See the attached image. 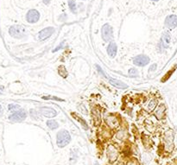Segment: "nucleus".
<instances>
[{"instance_id": "9d476101", "label": "nucleus", "mask_w": 177, "mask_h": 165, "mask_svg": "<svg viewBox=\"0 0 177 165\" xmlns=\"http://www.w3.org/2000/svg\"><path fill=\"white\" fill-rule=\"evenodd\" d=\"M55 32V29L53 27H48L43 29L42 30H41L39 34H38V39L40 41H44L47 38L50 37Z\"/></svg>"}, {"instance_id": "1a4fd4ad", "label": "nucleus", "mask_w": 177, "mask_h": 165, "mask_svg": "<svg viewBox=\"0 0 177 165\" xmlns=\"http://www.w3.org/2000/svg\"><path fill=\"white\" fill-rule=\"evenodd\" d=\"M39 112L43 117H46L48 118H55L57 115V112L54 108L48 107H42L39 109Z\"/></svg>"}, {"instance_id": "f03ea898", "label": "nucleus", "mask_w": 177, "mask_h": 165, "mask_svg": "<svg viewBox=\"0 0 177 165\" xmlns=\"http://www.w3.org/2000/svg\"><path fill=\"white\" fill-rule=\"evenodd\" d=\"M9 32L11 36H13L14 38H17V39H21L26 36V30H25L24 27L20 26V25H15V26L10 27Z\"/></svg>"}, {"instance_id": "9b49d317", "label": "nucleus", "mask_w": 177, "mask_h": 165, "mask_svg": "<svg viewBox=\"0 0 177 165\" xmlns=\"http://www.w3.org/2000/svg\"><path fill=\"white\" fill-rule=\"evenodd\" d=\"M105 123L111 129H117L119 126L118 118L113 115H109L105 118Z\"/></svg>"}, {"instance_id": "c85d7f7f", "label": "nucleus", "mask_w": 177, "mask_h": 165, "mask_svg": "<svg viewBox=\"0 0 177 165\" xmlns=\"http://www.w3.org/2000/svg\"><path fill=\"white\" fill-rule=\"evenodd\" d=\"M2 114H3V108L0 106V115H2Z\"/></svg>"}, {"instance_id": "412c9836", "label": "nucleus", "mask_w": 177, "mask_h": 165, "mask_svg": "<svg viewBox=\"0 0 177 165\" xmlns=\"http://www.w3.org/2000/svg\"><path fill=\"white\" fill-rule=\"evenodd\" d=\"M72 115L73 116V118H74V119H76L77 121H79V122L81 123V125H82L85 129H87V128H88L87 122H86L83 118H80V117L77 115V114H74V113H72Z\"/></svg>"}, {"instance_id": "dca6fc26", "label": "nucleus", "mask_w": 177, "mask_h": 165, "mask_svg": "<svg viewBox=\"0 0 177 165\" xmlns=\"http://www.w3.org/2000/svg\"><path fill=\"white\" fill-rule=\"evenodd\" d=\"M93 120L95 125H98L101 122V118H100V112L98 109H93Z\"/></svg>"}, {"instance_id": "cd10ccee", "label": "nucleus", "mask_w": 177, "mask_h": 165, "mask_svg": "<svg viewBox=\"0 0 177 165\" xmlns=\"http://www.w3.org/2000/svg\"><path fill=\"white\" fill-rule=\"evenodd\" d=\"M42 2L45 4H48L50 3V0H42Z\"/></svg>"}, {"instance_id": "6e6552de", "label": "nucleus", "mask_w": 177, "mask_h": 165, "mask_svg": "<svg viewBox=\"0 0 177 165\" xmlns=\"http://www.w3.org/2000/svg\"><path fill=\"white\" fill-rule=\"evenodd\" d=\"M150 62V58L146 55H139L133 59V63L137 67H144Z\"/></svg>"}, {"instance_id": "c756f323", "label": "nucleus", "mask_w": 177, "mask_h": 165, "mask_svg": "<svg viewBox=\"0 0 177 165\" xmlns=\"http://www.w3.org/2000/svg\"><path fill=\"white\" fill-rule=\"evenodd\" d=\"M151 1H158V0H151Z\"/></svg>"}, {"instance_id": "7ed1b4c3", "label": "nucleus", "mask_w": 177, "mask_h": 165, "mask_svg": "<svg viewBox=\"0 0 177 165\" xmlns=\"http://www.w3.org/2000/svg\"><path fill=\"white\" fill-rule=\"evenodd\" d=\"M101 34H102V38L104 41L106 42L112 41L113 38V30L112 26L108 24L103 25L102 30H101Z\"/></svg>"}, {"instance_id": "2eb2a0df", "label": "nucleus", "mask_w": 177, "mask_h": 165, "mask_svg": "<svg viewBox=\"0 0 177 165\" xmlns=\"http://www.w3.org/2000/svg\"><path fill=\"white\" fill-rule=\"evenodd\" d=\"M165 112H166V107H165L164 105L161 104L160 106H158V107L156 108L155 115L158 119H161L165 115Z\"/></svg>"}, {"instance_id": "393cba45", "label": "nucleus", "mask_w": 177, "mask_h": 165, "mask_svg": "<svg viewBox=\"0 0 177 165\" xmlns=\"http://www.w3.org/2000/svg\"><path fill=\"white\" fill-rule=\"evenodd\" d=\"M129 75L131 77H137L138 75V71L136 68H130L129 70Z\"/></svg>"}, {"instance_id": "423d86ee", "label": "nucleus", "mask_w": 177, "mask_h": 165, "mask_svg": "<svg viewBox=\"0 0 177 165\" xmlns=\"http://www.w3.org/2000/svg\"><path fill=\"white\" fill-rule=\"evenodd\" d=\"M40 18V13L36 10H30L26 15L27 22L30 24H35L39 21Z\"/></svg>"}, {"instance_id": "b1692460", "label": "nucleus", "mask_w": 177, "mask_h": 165, "mask_svg": "<svg viewBox=\"0 0 177 165\" xmlns=\"http://www.w3.org/2000/svg\"><path fill=\"white\" fill-rule=\"evenodd\" d=\"M156 107V101L155 99H151L150 103L148 104V110L149 111H153Z\"/></svg>"}, {"instance_id": "aec40b11", "label": "nucleus", "mask_w": 177, "mask_h": 165, "mask_svg": "<svg viewBox=\"0 0 177 165\" xmlns=\"http://www.w3.org/2000/svg\"><path fill=\"white\" fill-rule=\"evenodd\" d=\"M47 125H48V128L51 129V130H56V129H57L59 127V124L57 123V121L53 120V119L48 120L47 121Z\"/></svg>"}, {"instance_id": "39448f33", "label": "nucleus", "mask_w": 177, "mask_h": 165, "mask_svg": "<svg viewBox=\"0 0 177 165\" xmlns=\"http://www.w3.org/2000/svg\"><path fill=\"white\" fill-rule=\"evenodd\" d=\"M27 117V113L24 110H19L18 112H16L12 113L9 117V119L11 122H22Z\"/></svg>"}, {"instance_id": "4468645a", "label": "nucleus", "mask_w": 177, "mask_h": 165, "mask_svg": "<svg viewBox=\"0 0 177 165\" xmlns=\"http://www.w3.org/2000/svg\"><path fill=\"white\" fill-rule=\"evenodd\" d=\"M109 82L110 84H112L113 86H114L117 88L119 89H125L128 87V86L125 83L122 82L119 80H116V79H113V78H109Z\"/></svg>"}, {"instance_id": "ddd939ff", "label": "nucleus", "mask_w": 177, "mask_h": 165, "mask_svg": "<svg viewBox=\"0 0 177 165\" xmlns=\"http://www.w3.org/2000/svg\"><path fill=\"white\" fill-rule=\"evenodd\" d=\"M117 52H118V47H117V44L113 41H111L110 44L108 45V48H107V54L111 58H114L117 55Z\"/></svg>"}, {"instance_id": "bb28decb", "label": "nucleus", "mask_w": 177, "mask_h": 165, "mask_svg": "<svg viewBox=\"0 0 177 165\" xmlns=\"http://www.w3.org/2000/svg\"><path fill=\"white\" fill-rule=\"evenodd\" d=\"M127 165H137V164L136 161H130V162H129L127 164Z\"/></svg>"}, {"instance_id": "7c9ffc66", "label": "nucleus", "mask_w": 177, "mask_h": 165, "mask_svg": "<svg viewBox=\"0 0 177 165\" xmlns=\"http://www.w3.org/2000/svg\"><path fill=\"white\" fill-rule=\"evenodd\" d=\"M95 165H98V164H95Z\"/></svg>"}, {"instance_id": "a211bd4d", "label": "nucleus", "mask_w": 177, "mask_h": 165, "mask_svg": "<svg viewBox=\"0 0 177 165\" xmlns=\"http://www.w3.org/2000/svg\"><path fill=\"white\" fill-rule=\"evenodd\" d=\"M169 42H170V35L168 32H165L162 35V37H161V43L164 48H167Z\"/></svg>"}, {"instance_id": "20e7f679", "label": "nucleus", "mask_w": 177, "mask_h": 165, "mask_svg": "<svg viewBox=\"0 0 177 165\" xmlns=\"http://www.w3.org/2000/svg\"><path fill=\"white\" fill-rule=\"evenodd\" d=\"M106 153H107V157L110 163H114L117 161L118 157V151L117 148L113 145V144H109L107 149H106Z\"/></svg>"}, {"instance_id": "f3484780", "label": "nucleus", "mask_w": 177, "mask_h": 165, "mask_svg": "<svg viewBox=\"0 0 177 165\" xmlns=\"http://www.w3.org/2000/svg\"><path fill=\"white\" fill-rule=\"evenodd\" d=\"M115 137L118 140H124V139H126L128 138V132H126V131H124V130H120V131H118V132L116 133V136Z\"/></svg>"}, {"instance_id": "6ab92c4d", "label": "nucleus", "mask_w": 177, "mask_h": 165, "mask_svg": "<svg viewBox=\"0 0 177 165\" xmlns=\"http://www.w3.org/2000/svg\"><path fill=\"white\" fill-rule=\"evenodd\" d=\"M41 112L39 111H36V110H30V117L31 118L34 120H40L41 119Z\"/></svg>"}, {"instance_id": "f257e3e1", "label": "nucleus", "mask_w": 177, "mask_h": 165, "mask_svg": "<svg viewBox=\"0 0 177 165\" xmlns=\"http://www.w3.org/2000/svg\"><path fill=\"white\" fill-rule=\"evenodd\" d=\"M71 141V136L69 132L66 130H61L57 133L56 144L60 148L67 146Z\"/></svg>"}, {"instance_id": "0eeeda50", "label": "nucleus", "mask_w": 177, "mask_h": 165, "mask_svg": "<svg viewBox=\"0 0 177 165\" xmlns=\"http://www.w3.org/2000/svg\"><path fill=\"white\" fill-rule=\"evenodd\" d=\"M173 140H174V135L172 132H167L165 133L164 136V145H165V149L168 151H171L173 149Z\"/></svg>"}, {"instance_id": "f8f14e48", "label": "nucleus", "mask_w": 177, "mask_h": 165, "mask_svg": "<svg viewBox=\"0 0 177 165\" xmlns=\"http://www.w3.org/2000/svg\"><path fill=\"white\" fill-rule=\"evenodd\" d=\"M165 25L169 29H174L177 26V17L176 15H169L166 17Z\"/></svg>"}, {"instance_id": "5701e85b", "label": "nucleus", "mask_w": 177, "mask_h": 165, "mask_svg": "<svg viewBox=\"0 0 177 165\" xmlns=\"http://www.w3.org/2000/svg\"><path fill=\"white\" fill-rule=\"evenodd\" d=\"M9 110L10 112H18L19 110H21V109H20V106H18L16 104H10V105H9Z\"/></svg>"}, {"instance_id": "4be33fe9", "label": "nucleus", "mask_w": 177, "mask_h": 165, "mask_svg": "<svg viewBox=\"0 0 177 165\" xmlns=\"http://www.w3.org/2000/svg\"><path fill=\"white\" fill-rule=\"evenodd\" d=\"M68 6L73 13H76L77 9H76V4L74 0H68Z\"/></svg>"}, {"instance_id": "a878e982", "label": "nucleus", "mask_w": 177, "mask_h": 165, "mask_svg": "<svg viewBox=\"0 0 177 165\" xmlns=\"http://www.w3.org/2000/svg\"><path fill=\"white\" fill-rule=\"evenodd\" d=\"M156 64H153V65H151V66H150V71H151V72H152V71H155V70H156Z\"/></svg>"}]
</instances>
